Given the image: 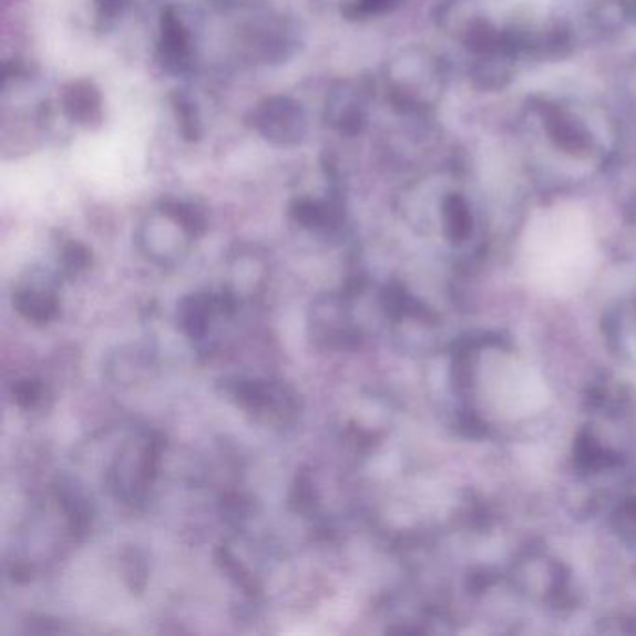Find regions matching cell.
Returning a JSON list of instances; mask_svg holds the SVG:
<instances>
[{"mask_svg":"<svg viewBox=\"0 0 636 636\" xmlns=\"http://www.w3.org/2000/svg\"><path fill=\"white\" fill-rule=\"evenodd\" d=\"M523 267L531 283L554 295L583 289L594 275L595 239L586 213L570 204L536 213L523 236Z\"/></svg>","mask_w":636,"mask_h":636,"instance_id":"6da1fadb","label":"cell"},{"mask_svg":"<svg viewBox=\"0 0 636 636\" xmlns=\"http://www.w3.org/2000/svg\"><path fill=\"white\" fill-rule=\"evenodd\" d=\"M478 392L501 419H525L547 403V387L523 360L510 355L485 359L478 376Z\"/></svg>","mask_w":636,"mask_h":636,"instance_id":"7a4b0ae2","label":"cell"},{"mask_svg":"<svg viewBox=\"0 0 636 636\" xmlns=\"http://www.w3.org/2000/svg\"><path fill=\"white\" fill-rule=\"evenodd\" d=\"M163 441L157 433L144 431L125 441L106 472V485L112 495L125 504L144 501L160 471Z\"/></svg>","mask_w":636,"mask_h":636,"instance_id":"3957f363","label":"cell"},{"mask_svg":"<svg viewBox=\"0 0 636 636\" xmlns=\"http://www.w3.org/2000/svg\"><path fill=\"white\" fill-rule=\"evenodd\" d=\"M220 389L228 400L261 424L286 425L299 413V396L283 381L230 378L220 381Z\"/></svg>","mask_w":636,"mask_h":636,"instance_id":"277c9868","label":"cell"},{"mask_svg":"<svg viewBox=\"0 0 636 636\" xmlns=\"http://www.w3.org/2000/svg\"><path fill=\"white\" fill-rule=\"evenodd\" d=\"M264 141L277 147H294L307 136V114L291 98L273 95L261 101L248 119Z\"/></svg>","mask_w":636,"mask_h":636,"instance_id":"5b68a950","label":"cell"},{"mask_svg":"<svg viewBox=\"0 0 636 636\" xmlns=\"http://www.w3.org/2000/svg\"><path fill=\"white\" fill-rule=\"evenodd\" d=\"M196 239L193 232L168 209L165 202L150 215L139 232V245L147 258L160 266H171L189 253L191 243Z\"/></svg>","mask_w":636,"mask_h":636,"instance_id":"8992f818","label":"cell"},{"mask_svg":"<svg viewBox=\"0 0 636 636\" xmlns=\"http://www.w3.org/2000/svg\"><path fill=\"white\" fill-rule=\"evenodd\" d=\"M349 297L343 294L319 295L310 308V336L319 348L353 349L360 332L351 321Z\"/></svg>","mask_w":636,"mask_h":636,"instance_id":"52a82bcc","label":"cell"},{"mask_svg":"<svg viewBox=\"0 0 636 636\" xmlns=\"http://www.w3.org/2000/svg\"><path fill=\"white\" fill-rule=\"evenodd\" d=\"M12 301L13 308L30 324L48 325L59 314L57 283L49 273L34 267L13 289Z\"/></svg>","mask_w":636,"mask_h":636,"instance_id":"ba28073f","label":"cell"},{"mask_svg":"<svg viewBox=\"0 0 636 636\" xmlns=\"http://www.w3.org/2000/svg\"><path fill=\"white\" fill-rule=\"evenodd\" d=\"M160 57L163 65L172 73L189 70L193 62L191 30L171 10L161 19Z\"/></svg>","mask_w":636,"mask_h":636,"instance_id":"9c48e42d","label":"cell"},{"mask_svg":"<svg viewBox=\"0 0 636 636\" xmlns=\"http://www.w3.org/2000/svg\"><path fill=\"white\" fill-rule=\"evenodd\" d=\"M327 122L343 135H351L362 122L360 103L351 83H340L327 98Z\"/></svg>","mask_w":636,"mask_h":636,"instance_id":"30bf717a","label":"cell"},{"mask_svg":"<svg viewBox=\"0 0 636 636\" xmlns=\"http://www.w3.org/2000/svg\"><path fill=\"white\" fill-rule=\"evenodd\" d=\"M64 111L73 122L92 125L101 120V95L90 81H78L65 89Z\"/></svg>","mask_w":636,"mask_h":636,"instance_id":"8fae6325","label":"cell"},{"mask_svg":"<svg viewBox=\"0 0 636 636\" xmlns=\"http://www.w3.org/2000/svg\"><path fill=\"white\" fill-rule=\"evenodd\" d=\"M291 218L308 230H332L340 224V209L329 202L316 198H297L289 207Z\"/></svg>","mask_w":636,"mask_h":636,"instance_id":"7c38bea8","label":"cell"},{"mask_svg":"<svg viewBox=\"0 0 636 636\" xmlns=\"http://www.w3.org/2000/svg\"><path fill=\"white\" fill-rule=\"evenodd\" d=\"M215 560H217V566L223 570L230 581L236 583V586L245 592V594L250 595L253 599L261 595V586H259L258 578L254 577L253 572L248 570L242 560H237L228 547H218L217 553H215Z\"/></svg>","mask_w":636,"mask_h":636,"instance_id":"4fadbf2b","label":"cell"},{"mask_svg":"<svg viewBox=\"0 0 636 636\" xmlns=\"http://www.w3.org/2000/svg\"><path fill=\"white\" fill-rule=\"evenodd\" d=\"M92 264V253L83 243H65L60 250V275L65 278H75L89 269Z\"/></svg>","mask_w":636,"mask_h":636,"instance_id":"5bb4252c","label":"cell"},{"mask_svg":"<svg viewBox=\"0 0 636 636\" xmlns=\"http://www.w3.org/2000/svg\"><path fill=\"white\" fill-rule=\"evenodd\" d=\"M45 392H48L45 383H43L42 379L38 378L18 379V381L12 384L13 401H16V406L21 407L24 411L42 406Z\"/></svg>","mask_w":636,"mask_h":636,"instance_id":"9a60e30c","label":"cell"},{"mask_svg":"<svg viewBox=\"0 0 636 636\" xmlns=\"http://www.w3.org/2000/svg\"><path fill=\"white\" fill-rule=\"evenodd\" d=\"M120 566H122V573H124V581L127 584V588L133 592V594H139L146 586V564H144V558H142L141 553L136 551H125L120 558Z\"/></svg>","mask_w":636,"mask_h":636,"instance_id":"2e32d148","label":"cell"},{"mask_svg":"<svg viewBox=\"0 0 636 636\" xmlns=\"http://www.w3.org/2000/svg\"><path fill=\"white\" fill-rule=\"evenodd\" d=\"M174 109H176L179 131L185 135V139H191V141L198 139V135H201V120H198L193 101L189 98H185V95H177L176 101H174Z\"/></svg>","mask_w":636,"mask_h":636,"instance_id":"e0dca14e","label":"cell"},{"mask_svg":"<svg viewBox=\"0 0 636 636\" xmlns=\"http://www.w3.org/2000/svg\"><path fill=\"white\" fill-rule=\"evenodd\" d=\"M289 506L297 513H310L316 506V493H314L312 480L307 472H301L294 483V490L289 495Z\"/></svg>","mask_w":636,"mask_h":636,"instance_id":"ac0fdd59","label":"cell"},{"mask_svg":"<svg viewBox=\"0 0 636 636\" xmlns=\"http://www.w3.org/2000/svg\"><path fill=\"white\" fill-rule=\"evenodd\" d=\"M98 7L101 8V13L112 16L119 10V0H98Z\"/></svg>","mask_w":636,"mask_h":636,"instance_id":"d6986e66","label":"cell"},{"mask_svg":"<svg viewBox=\"0 0 636 636\" xmlns=\"http://www.w3.org/2000/svg\"><path fill=\"white\" fill-rule=\"evenodd\" d=\"M360 7L366 8V10H373V8H379L383 4L384 0H359Z\"/></svg>","mask_w":636,"mask_h":636,"instance_id":"ffe728a7","label":"cell"}]
</instances>
